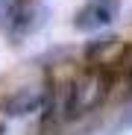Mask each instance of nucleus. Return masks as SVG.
Instances as JSON below:
<instances>
[{
	"label": "nucleus",
	"instance_id": "1",
	"mask_svg": "<svg viewBox=\"0 0 132 135\" xmlns=\"http://www.w3.org/2000/svg\"><path fill=\"white\" fill-rule=\"evenodd\" d=\"M47 18H50V9L44 0H15L6 9V15L0 18V27L12 44H21L47 24Z\"/></svg>",
	"mask_w": 132,
	"mask_h": 135
},
{
	"label": "nucleus",
	"instance_id": "2",
	"mask_svg": "<svg viewBox=\"0 0 132 135\" xmlns=\"http://www.w3.org/2000/svg\"><path fill=\"white\" fill-rule=\"evenodd\" d=\"M120 15V0H85L74 12V30L76 32H100L112 27Z\"/></svg>",
	"mask_w": 132,
	"mask_h": 135
},
{
	"label": "nucleus",
	"instance_id": "3",
	"mask_svg": "<svg viewBox=\"0 0 132 135\" xmlns=\"http://www.w3.org/2000/svg\"><path fill=\"white\" fill-rule=\"evenodd\" d=\"M47 91L44 88H18V91L6 94L0 100V115L3 118H27V115H35L47 106Z\"/></svg>",
	"mask_w": 132,
	"mask_h": 135
}]
</instances>
